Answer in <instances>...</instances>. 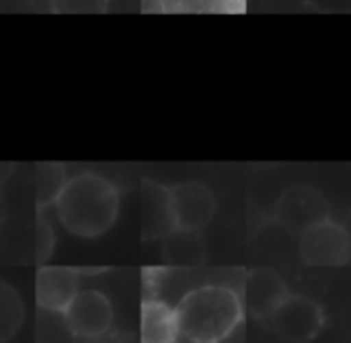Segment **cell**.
Segmentation results:
<instances>
[{
    "label": "cell",
    "mask_w": 351,
    "mask_h": 343,
    "mask_svg": "<svg viewBox=\"0 0 351 343\" xmlns=\"http://www.w3.org/2000/svg\"><path fill=\"white\" fill-rule=\"evenodd\" d=\"M53 206L68 233L80 239H97L117 220L119 191L99 173H78L68 177Z\"/></svg>",
    "instance_id": "obj_1"
},
{
    "label": "cell",
    "mask_w": 351,
    "mask_h": 343,
    "mask_svg": "<svg viewBox=\"0 0 351 343\" xmlns=\"http://www.w3.org/2000/svg\"><path fill=\"white\" fill-rule=\"evenodd\" d=\"M241 296L224 286H202L187 292L175 309L179 335L191 343H220L243 321Z\"/></svg>",
    "instance_id": "obj_2"
},
{
    "label": "cell",
    "mask_w": 351,
    "mask_h": 343,
    "mask_svg": "<svg viewBox=\"0 0 351 343\" xmlns=\"http://www.w3.org/2000/svg\"><path fill=\"white\" fill-rule=\"evenodd\" d=\"M331 218V208L325 196L311 185H294L276 202L274 220L292 235H302L311 226Z\"/></svg>",
    "instance_id": "obj_3"
},
{
    "label": "cell",
    "mask_w": 351,
    "mask_h": 343,
    "mask_svg": "<svg viewBox=\"0 0 351 343\" xmlns=\"http://www.w3.org/2000/svg\"><path fill=\"white\" fill-rule=\"evenodd\" d=\"M350 233L335 220H325L300 235V257L313 268H339L350 263Z\"/></svg>",
    "instance_id": "obj_4"
},
{
    "label": "cell",
    "mask_w": 351,
    "mask_h": 343,
    "mask_svg": "<svg viewBox=\"0 0 351 343\" xmlns=\"http://www.w3.org/2000/svg\"><path fill=\"white\" fill-rule=\"evenodd\" d=\"M282 340L290 343H308L319 338L325 327L323 309L308 296L290 294L269 319Z\"/></svg>",
    "instance_id": "obj_5"
},
{
    "label": "cell",
    "mask_w": 351,
    "mask_h": 343,
    "mask_svg": "<svg viewBox=\"0 0 351 343\" xmlns=\"http://www.w3.org/2000/svg\"><path fill=\"white\" fill-rule=\"evenodd\" d=\"M62 315L68 331L82 340L101 338L113 325V305L99 290H78Z\"/></svg>",
    "instance_id": "obj_6"
},
{
    "label": "cell",
    "mask_w": 351,
    "mask_h": 343,
    "mask_svg": "<svg viewBox=\"0 0 351 343\" xmlns=\"http://www.w3.org/2000/svg\"><path fill=\"white\" fill-rule=\"evenodd\" d=\"M169 200L175 228L202 230L214 218L216 200L210 187L199 181H183L169 187Z\"/></svg>",
    "instance_id": "obj_7"
},
{
    "label": "cell",
    "mask_w": 351,
    "mask_h": 343,
    "mask_svg": "<svg viewBox=\"0 0 351 343\" xmlns=\"http://www.w3.org/2000/svg\"><path fill=\"white\" fill-rule=\"evenodd\" d=\"M290 296L286 280L271 268H257L247 274L245 280V303L247 311L259 319L267 321L280 309V305Z\"/></svg>",
    "instance_id": "obj_8"
},
{
    "label": "cell",
    "mask_w": 351,
    "mask_h": 343,
    "mask_svg": "<svg viewBox=\"0 0 351 343\" xmlns=\"http://www.w3.org/2000/svg\"><path fill=\"white\" fill-rule=\"evenodd\" d=\"M78 292V274L70 268H39L35 276L37 305L51 313H64Z\"/></svg>",
    "instance_id": "obj_9"
},
{
    "label": "cell",
    "mask_w": 351,
    "mask_h": 343,
    "mask_svg": "<svg viewBox=\"0 0 351 343\" xmlns=\"http://www.w3.org/2000/svg\"><path fill=\"white\" fill-rule=\"evenodd\" d=\"M175 228L169 187L156 181H142V237L144 241L165 239Z\"/></svg>",
    "instance_id": "obj_10"
},
{
    "label": "cell",
    "mask_w": 351,
    "mask_h": 343,
    "mask_svg": "<svg viewBox=\"0 0 351 343\" xmlns=\"http://www.w3.org/2000/svg\"><path fill=\"white\" fill-rule=\"evenodd\" d=\"M162 259L171 268H199L208 259V247L199 230L173 228L162 239Z\"/></svg>",
    "instance_id": "obj_11"
},
{
    "label": "cell",
    "mask_w": 351,
    "mask_h": 343,
    "mask_svg": "<svg viewBox=\"0 0 351 343\" xmlns=\"http://www.w3.org/2000/svg\"><path fill=\"white\" fill-rule=\"evenodd\" d=\"M179 327L175 309L162 300H146L142 305L140 340L142 343H177Z\"/></svg>",
    "instance_id": "obj_12"
},
{
    "label": "cell",
    "mask_w": 351,
    "mask_h": 343,
    "mask_svg": "<svg viewBox=\"0 0 351 343\" xmlns=\"http://www.w3.org/2000/svg\"><path fill=\"white\" fill-rule=\"evenodd\" d=\"M68 181L66 167L62 163H39L35 173V202L37 210L45 212L56 204L60 191Z\"/></svg>",
    "instance_id": "obj_13"
},
{
    "label": "cell",
    "mask_w": 351,
    "mask_h": 343,
    "mask_svg": "<svg viewBox=\"0 0 351 343\" xmlns=\"http://www.w3.org/2000/svg\"><path fill=\"white\" fill-rule=\"evenodd\" d=\"M25 321V305L19 292L0 280V343H6L16 335Z\"/></svg>",
    "instance_id": "obj_14"
},
{
    "label": "cell",
    "mask_w": 351,
    "mask_h": 343,
    "mask_svg": "<svg viewBox=\"0 0 351 343\" xmlns=\"http://www.w3.org/2000/svg\"><path fill=\"white\" fill-rule=\"evenodd\" d=\"M56 247V233L49 220L45 218V212L37 210V226H35V259L37 263H45Z\"/></svg>",
    "instance_id": "obj_15"
},
{
    "label": "cell",
    "mask_w": 351,
    "mask_h": 343,
    "mask_svg": "<svg viewBox=\"0 0 351 343\" xmlns=\"http://www.w3.org/2000/svg\"><path fill=\"white\" fill-rule=\"evenodd\" d=\"M56 12H103L107 0H49Z\"/></svg>",
    "instance_id": "obj_16"
},
{
    "label": "cell",
    "mask_w": 351,
    "mask_h": 343,
    "mask_svg": "<svg viewBox=\"0 0 351 343\" xmlns=\"http://www.w3.org/2000/svg\"><path fill=\"white\" fill-rule=\"evenodd\" d=\"M12 173H14V163H6V161H0V187L12 177Z\"/></svg>",
    "instance_id": "obj_17"
},
{
    "label": "cell",
    "mask_w": 351,
    "mask_h": 343,
    "mask_svg": "<svg viewBox=\"0 0 351 343\" xmlns=\"http://www.w3.org/2000/svg\"><path fill=\"white\" fill-rule=\"evenodd\" d=\"M4 220H6V200L0 191V226L4 224Z\"/></svg>",
    "instance_id": "obj_18"
}]
</instances>
